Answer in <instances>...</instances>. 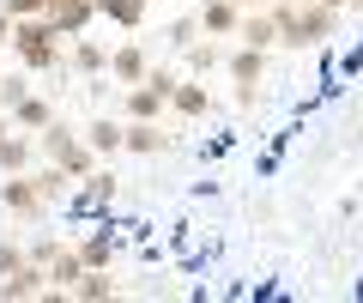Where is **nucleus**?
Returning a JSON list of instances; mask_svg holds the SVG:
<instances>
[{
    "label": "nucleus",
    "mask_w": 363,
    "mask_h": 303,
    "mask_svg": "<svg viewBox=\"0 0 363 303\" xmlns=\"http://www.w3.org/2000/svg\"><path fill=\"white\" fill-rule=\"evenodd\" d=\"M0 212L6 219H43L49 212V188L37 182V170H18L0 182Z\"/></svg>",
    "instance_id": "5"
},
{
    "label": "nucleus",
    "mask_w": 363,
    "mask_h": 303,
    "mask_svg": "<svg viewBox=\"0 0 363 303\" xmlns=\"http://www.w3.org/2000/svg\"><path fill=\"white\" fill-rule=\"evenodd\" d=\"M0 116H6V104H0Z\"/></svg>",
    "instance_id": "31"
},
{
    "label": "nucleus",
    "mask_w": 363,
    "mask_h": 303,
    "mask_svg": "<svg viewBox=\"0 0 363 303\" xmlns=\"http://www.w3.org/2000/svg\"><path fill=\"white\" fill-rule=\"evenodd\" d=\"M67 43L73 37H61L49 13L43 18H13V55H18L25 73H55V67L67 61Z\"/></svg>",
    "instance_id": "2"
},
{
    "label": "nucleus",
    "mask_w": 363,
    "mask_h": 303,
    "mask_svg": "<svg viewBox=\"0 0 363 303\" xmlns=\"http://www.w3.org/2000/svg\"><path fill=\"white\" fill-rule=\"evenodd\" d=\"M176 85H182L176 67H152L140 85H128V92H121V116H128V121H164V116H169V97H176Z\"/></svg>",
    "instance_id": "3"
},
{
    "label": "nucleus",
    "mask_w": 363,
    "mask_h": 303,
    "mask_svg": "<svg viewBox=\"0 0 363 303\" xmlns=\"http://www.w3.org/2000/svg\"><path fill=\"white\" fill-rule=\"evenodd\" d=\"M67 61H73V73H85V79H109V49L97 37H73L67 43Z\"/></svg>",
    "instance_id": "11"
},
{
    "label": "nucleus",
    "mask_w": 363,
    "mask_h": 303,
    "mask_svg": "<svg viewBox=\"0 0 363 303\" xmlns=\"http://www.w3.org/2000/svg\"><path fill=\"white\" fill-rule=\"evenodd\" d=\"M128 152H133V158H157V152H169L164 121H128Z\"/></svg>",
    "instance_id": "16"
},
{
    "label": "nucleus",
    "mask_w": 363,
    "mask_h": 303,
    "mask_svg": "<svg viewBox=\"0 0 363 303\" xmlns=\"http://www.w3.org/2000/svg\"><path fill=\"white\" fill-rule=\"evenodd\" d=\"M25 97H30V85H25V79H13V73H0V104H6V116H13V109L25 104Z\"/></svg>",
    "instance_id": "25"
},
{
    "label": "nucleus",
    "mask_w": 363,
    "mask_h": 303,
    "mask_svg": "<svg viewBox=\"0 0 363 303\" xmlns=\"http://www.w3.org/2000/svg\"><path fill=\"white\" fill-rule=\"evenodd\" d=\"M73 140H79V133L67 128V121H49V128L37 133V152H43V158H61V152H67Z\"/></svg>",
    "instance_id": "22"
},
{
    "label": "nucleus",
    "mask_w": 363,
    "mask_h": 303,
    "mask_svg": "<svg viewBox=\"0 0 363 303\" xmlns=\"http://www.w3.org/2000/svg\"><path fill=\"white\" fill-rule=\"evenodd\" d=\"M145 6H152V0H97V18L116 25V31H140L145 25Z\"/></svg>",
    "instance_id": "18"
},
{
    "label": "nucleus",
    "mask_w": 363,
    "mask_h": 303,
    "mask_svg": "<svg viewBox=\"0 0 363 303\" xmlns=\"http://www.w3.org/2000/svg\"><path fill=\"white\" fill-rule=\"evenodd\" d=\"M224 37H206V31H200L194 43H188V67H194V73H212V67H224Z\"/></svg>",
    "instance_id": "20"
},
{
    "label": "nucleus",
    "mask_w": 363,
    "mask_h": 303,
    "mask_svg": "<svg viewBox=\"0 0 363 303\" xmlns=\"http://www.w3.org/2000/svg\"><path fill=\"white\" fill-rule=\"evenodd\" d=\"M224 73H230V85H236V109H255L260 79H267V49H255V43H230Z\"/></svg>",
    "instance_id": "4"
},
{
    "label": "nucleus",
    "mask_w": 363,
    "mask_h": 303,
    "mask_svg": "<svg viewBox=\"0 0 363 303\" xmlns=\"http://www.w3.org/2000/svg\"><path fill=\"white\" fill-rule=\"evenodd\" d=\"M49 121H61V109H55V104H49V97H43V92H30L25 104L13 109V128H25V133H43V128H49Z\"/></svg>",
    "instance_id": "17"
},
{
    "label": "nucleus",
    "mask_w": 363,
    "mask_h": 303,
    "mask_svg": "<svg viewBox=\"0 0 363 303\" xmlns=\"http://www.w3.org/2000/svg\"><path fill=\"white\" fill-rule=\"evenodd\" d=\"M0 6H6L13 18H43L49 13V0H0Z\"/></svg>",
    "instance_id": "26"
},
{
    "label": "nucleus",
    "mask_w": 363,
    "mask_h": 303,
    "mask_svg": "<svg viewBox=\"0 0 363 303\" xmlns=\"http://www.w3.org/2000/svg\"><path fill=\"white\" fill-rule=\"evenodd\" d=\"M109 200H116V176H109V170L85 176V194H79V206H85V212H104Z\"/></svg>",
    "instance_id": "21"
},
{
    "label": "nucleus",
    "mask_w": 363,
    "mask_h": 303,
    "mask_svg": "<svg viewBox=\"0 0 363 303\" xmlns=\"http://www.w3.org/2000/svg\"><path fill=\"white\" fill-rule=\"evenodd\" d=\"M6 43H13V13L0 6V49H6Z\"/></svg>",
    "instance_id": "27"
},
{
    "label": "nucleus",
    "mask_w": 363,
    "mask_h": 303,
    "mask_svg": "<svg viewBox=\"0 0 363 303\" xmlns=\"http://www.w3.org/2000/svg\"><path fill=\"white\" fill-rule=\"evenodd\" d=\"M79 279H85V255H79V243H55V255H49V297H73Z\"/></svg>",
    "instance_id": "7"
},
{
    "label": "nucleus",
    "mask_w": 363,
    "mask_h": 303,
    "mask_svg": "<svg viewBox=\"0 0 363 303\" xmlns=\"http://www.w3.org/2000/svg\"><path fill=\"white\" fill-rule=\"evenodd\" d=\"M73 297L79 303H109V297H121V285L109 279V267H85V279L73 285Z\"/></svg>",
    "instance_id": "19"
},
{
    "label": "nucleus",
    "mask_w": 363,
    "mask_h": 303,
    "mask_svg": "<svg viewBox=\"0 0 363 303\" xmlns=\"http://www.w3.org/2000/svg\"><path fill=\"white\" fill-rule=\"evenodd\" d=\"M236 43L279 49V13H272V6H255V13H242V31H236Z\"/></svg>",
    "instance_id": "13"
},
{
    "label": "nucleus",
    "mask_w": 363,
    "mask_h": 303,
    "mask_svg": "<svg viewBox=\"0 0 363 303\" xmlns=\"http://www.w3.org/2000/svg\"><path fill=\"white\" fill-rule=\"evenodd\" d=\"M169 109H176L182 121H206V116H212V92H206V79H182L176 97H169Z\"/></svg>",
    "instance_id": "12"
},
{
    "label": "nucleus",
    "mask_w": 363,
    "mask_h": 303,
    "mask_svg": "<svg viewBox=\"0 0 363 303\" xmlns=\"http://www.w3.org/2000/svg\"><path fill=\"white\" fill-rule=\"evenodd\" d=\"M152 67L157 61L145 55V43H116V49H109V79H116V85H140Z\"/></svg>",
    "instance_id": "9"
},
{
    "label": "nucleus",
    "mask_w": 363,
    "mask_h": 303,
    "mask_svg": "<svg viewBox=\"0 0 363 303\" xmlns=\"http://www.w3.org/2000/svg\"><path fill=\"white\" fill-rule=\"evenodd\" d=\"M200 31H206V37H236V31H242V6H236V0H206V6H200Z\"/></svg>",
    "instance_id": "15"
},
{
    "label": "nucleus",
    "mask_w": 363,
    "mask_h": 303,
    "mask_svg": "<svg viewBox=\"0 0 363 303\" xmlns=\"http://www.w3.org/2000/svg\"><path fill=\"white\" fill-rule=\"evenodd\" d=\"M321 6H339V13H351V0H321Z\"/></svg>",
    "instance_id": "29"
},
{
    "label": "nucleus",
    "mask_w": 363,
    "mask_h": 303,
    "mask_svg": "<svg viewBox=\"0 0 363 303\" xmlns=\"http://www.w3.org/2000/svg\"><path fill=\"white\" fill-rule=\"evenodd\" d=\"M236 6H242V13H255V6H267V0H236Z\"/></svg>",
    "instance_id": "28"
},
{
    "label": "nucleus",
    "mask_w": 363,
    "mask_h": 303,
    "mask_svg": "<svg viewBox=\"0 0 363 303\" xmlns=\"http://www.w3.org/2000/svg\"><path fill=\"white\" fill-rule=\"evenodd\" d=\"M279 13V49H321V43L339 37L345 13L339 6H321V0H303V6H272Z\"/></svg>",
    "instance_id": "1"
},
{
    "label": "nucleus",
    "mask_w": 363,
    "mask_h": 303,
    "mask_svg": "<svg viewBox=\"0 0 363 303\" xmlns=\"http://www.w3.org/2000/svg\"><path fill=\"white\" fill-rule=\"evenodd\" d=\"M85 140L91 145H97V158H116V152H128V121H116V116H97V121H91V128H85Z\"/></svg>",
    "instance_id": "14"
},
{
    "label": "nucleus",
    "mask_w": 363,
    "mask_h": 303,
    "mask_svg": "<svg viewBox=\"0 0 363 303\" xmlns=\"http://www.w3.org/2000/svg\"><path fill=\"white\" fill-rule=\"evenodd\" d=\"M49 18L61 37H85L97 25V0H49Z\"/></svg>",
    "instance_id": "10"
},
{
    "label": "nucleus",
    "mask_w": 363,
    "mask_h": 303,
    "mask_svg": "<svg viewBox=\"0 0 363 303\" xmlns=\"http://www.w3.org/2000/svg\"><path fill=\"white\" fill-rule=\"evenodd\" d=\"M267 6H303V0H267Z\"/></svg>",
    "instance_id": "30"
},
{
    "label": "nucleus",
    "mask_w": 363,
    "mask_h": 303,
    "mask_svg": "<svg viewBox=\"0 0 363 303\" xmlns=\"http://www.w3.org/2000/svg\"><path fill=\"white\" fill-rule=\"evenodd\" d=\"M0 182H6V176H0Z\"/></svg>",
    "instance_id": "32"
},
{
    "label": "nucleus",
    "mask_w": 363,
    "mask_h": 303,
    "mask_svg": "<svg viewBox=\"0 0 363 303\" xmlns=\"http://www.w3.org/2000/svg\"><path fill=\"white\" fill-rule=\"evenodd\" d=\"M37 133L25 128H0V176H18V170H37Z\"/></svg>",
    "instance_id": "8"
},
{
    "label": "nucleus",
    "mask_w": 363,
    "mask_h": 303,
    "mask_svg": "<svg viewBox=\"0 0 363 303\" xmlns=\"http://www.w3.org/2000/svg\"><path fill=\"white\" fill-rule=\"evenodd\" d=\"M30 297H49V267H43L37 255L0 279V303H30Z\"/></svg>",
    "instance_id": "6"
},
{
    "label": "nucleus",
    "mask_w": 363,
    "mask_h": 303,
    "mask_svg": "<svg viewBox=\"0 0 363 303\" xmlns=\"http://www.w3.org/2000/svg\"><path fill=\"white\" fill-rule=\"evenodd\" d=\"M25 261H30V249H25V243H13L6 231H0V279L13 273V267H25Z\"/></svg>",
    "instance_id": "24"
},
{
    "label": "nucleus",
    "mask_w": 363,
    "mask_h": 303,
    "mask_svg": "<svg viewBox=\"0 0 363 303\" xmlns=\"http://www.w3.org/2000/svg\"><path fill=\"white\" fill-rule=\"evenodd\" d=\"M79 255H85V267H109V255H116V237H109V224L97 231V237H79Z\"/></svg>",
    "instance_id": "23"
}]
</instances>
